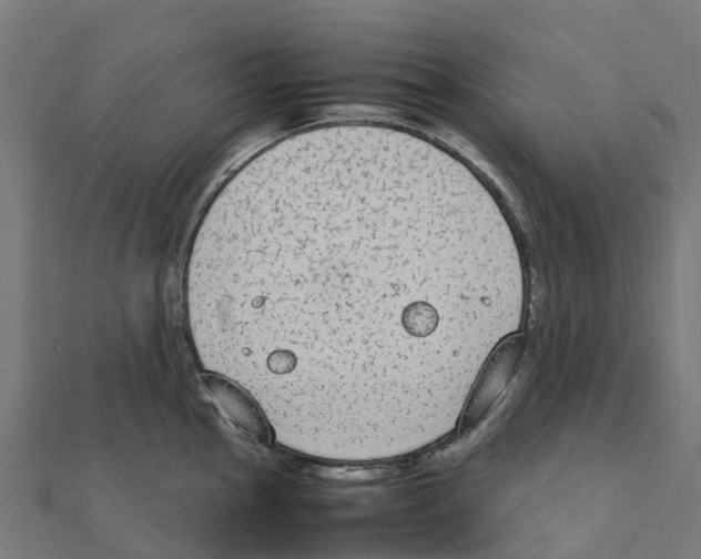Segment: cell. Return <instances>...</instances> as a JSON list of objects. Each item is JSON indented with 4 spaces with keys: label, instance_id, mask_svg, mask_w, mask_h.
<instances>
[{
    "label": "cell",
    "instance_id": "cell-1",
    "mask_svg": "<svg viewBox=\"0 0 701 559\" xmlns=\"http://www.w3.org/2000/svg\"><path fill=\"white\" fill-rule=\"evenodd\" d=\"M449 172L368 132L280 141L207 209L186 272L200 360L276 443L372 446L430 400L453 292Z\"/></svg>",
    "mask_w": 701,
    "mask_h": 559
},
{
    "label": "cell",
    "instance_id": "cell-2",
    "mask_svg": "<svg viewBox=\"0 0 701 559\" xmlns=\"http://www.w3.org/2000/svg\"><path fill=\"white\" fill-rule=\"evenodd\" d=\"M525 349V337L512 333L495 346L484 363L469 394L463 419L467 429L486 416L512 379Z\"/></svg>",
    "mask_w": 701,
    "mask_h": 559
}]
</instances>
